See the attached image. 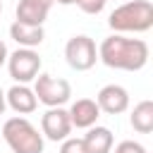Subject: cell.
Segmentation results:
<instances>
[{
	"label": "cell",
	"mask_w": 153,
	"mask_h": 153,
	"mask_svg": "<svg viewBox=\"0 0 153 153\" xmlns=\"http://www.w3.org/2000/svg\"><path fill=\"white\" fill-rule=\"evenodd\" d=\"M98 60L110 69L139 72L148 62V43L141 38H127L122 33H112L103 38L98 45Z\"/></svg>",
	"instance_id": "1"
},
{
	"label": "cell",
	"mask_w": 153,
	"mask_h": 153,
	"mask_svg": "<svg viewBox=\"0 0 153 153\" xmlns=\"http://www.w3.org/2000/svg\"><path fill=\"white\" fill-rule=\"evenodd\" d=\"M108 24L115 33H143L153 26V5L148 0H129L110 12Z\"/></svg>",
	"instance_id": "2"
},
{
	"label": "cell",
	"mask_w": 153,
	"mask_h": 153,
	"mask_svg": "<svg viewBox=\"0 0 153 153\" xmlns=\"http://www.w3.org/2000/svg\"><path fill=\"white\" fill-rule=\"evenodd\" d=\"M2 139L12 153H43V134L26 117H10L2 124Z\"/></svg>",
	"instance_id": "3"
},
{
	"label": "cell",
	"mask_w": 153,
	"mask_h": 153,
	"mask_svg": "<svg viewBox=\"0 0 153 153\" xmlns=\"http://www.w3.org/2000/svg\"><path fill=\"white\" fill-rule=\"evenodd\" d=\"M33 93L38 98V103L48 105V108H60L69 100L72 96V86L67 79L62 76H53V74H38L33 79Z\"/></svg>",
	"instance_id": "4"
},
{
	"label": "cell",
	"mask_w": 153,
	"mask_h": 153,
	"mask_svg": "<svg viewBox=\"0 0 153 153\" xmlns=\"http://www.w3.org/2000/svg\"><path fill=\"white\" fill-rule=\"evenodd\" d=\"M7 72L17 84H29L41 74V55L33 48H17L7 55Z\"/></svg>",
	"instance_id": "5"
},
{
	"label": "cell",
	"mask_w": 153,
	"mask_h": 153,
	"mask_svg": "<svg viewBox=\"0 0 153 153\" xmlns=\"http://www.w3.org/2000/svg\"><path fill=\"white\" fill-rule=\"evenodd\" d=\"M65 60H67V65H69L72 69H76V72L91 69V67L96 65V60H98V48H96L93 38L86 36V33L72 36V38L67 41V45H65Z\"/></svg>",
	"instance_id": "6"
},
{
	"label": "cell",
	"mask_w": 153,
	"mask_h": 153,
	"mask_svg": "<svg viewBox=\"0 0 153 153\" xmlns=\"http://www.w3.org/2000/svg\"><path fill=\"white\" fill-rule=\"evenodd\" d=\"M72 131V120L69 112L60 105V108H48L41 117V134L48 141H65Z\"/></svg>",
	"instance_id": "7"
},
{
	"label": "cell",
	"mask_w": 153,
	"mask_h": 153,
	"mask_svg": "<svg viewBox=\"0 0 153 153\" xmlns=\"http://www.w3.org/2000/svg\"><path fill=\"white\" fill-rule=\"evenodd\" d=\"M96 103H98L100 112H105V115H122L129 108V91L120 84H108L98 91Z\"/></svg>",
	"instance_id": "8"
},
{
	"label": "cell",
	"mask_w": 153,
	"mask_h": 153,
	"mask_svg": "<svg viewBox=\"0 0 153 153\" xmlns=\"http://www.w3.org/2000/svg\"><path fill=\"white\" fill-rule=\"evenodd\" d=\"M5 100H7V108H12L17 115H31L38 108V98L33 88H29L26 84H14L5 93Z\"/></svg>",
	"instance_id": "9"
},
{
	"label": "cell",
	"mask_w": 153,
	"mask_h": 153,
	"mask_svg": "<svg viewBox=\"0 0 153 153\" xmlns=\"http://www.w3.org/2000/svg\"><path fill=\"white\" fill-rule=\"evenodd\" d=\"M67 112H69L72 127H76V129H88L100 117V108H98V103L93 98H79V100H74Z\"/></svg>",
	"instance_id": "10"
},
{
	"label": "cell",
	"mask_w": 153,
	"mask_h": 153,
	"mask_svg": "<svg viewBox=\"0 0 153 153\" xmlns=\"http://www.w3.org/2000/svg\"><path fill=\"white\" fill-rule=\"evenodd\" d=\"M50 0H19L17 2V19L22 24H31V26H43V22L48 19L50 12Z\"/></svg>",
	"instance_id": "11"
},
{
	"label": "cell",
	"mask_w": 153,
	"mask_h": 153,
	"mask_svg": "<svg viewBox=\"0 0 153 153\" xmlns=\"http://www.w3.org/2000/svg\"><path fill=\"white\" fill-rule=\"evenodd\" d=\"M81 141H84L86 153H110L112 146H115L112 131H110L108 127H98V124L88 127L86 134L81 136Z\"/></svg>",
	"instance_id": "12"
},
{
	"label": "cell",
	"mask_w": 153,
	"mask_h": 153,
	"mask_svg": "<svg viewBox=\"0 0 153 153\" xmlns=\"http://www.w3.org/2000/svg\"><path fill=\"white\" fill-rule=\"evenodd\" d=\"M10 38H12L19 48H36V45L43 43L45 31H43V26H31V24L12 22V26H10Z\"/></svg>",
	"instance_id": "13"
},
{
	"label": "cell",
	"mask_w": 153,
	"mask_h": 153,
	"mask_svg": "<svg viewBox=\"0 0 153 153\" xmlns=\"http://www.w3.org/2000/svg\"><path fill=\"white\" fill-rule=\"evenodd\" d=\"M134 131L139 134H151L153 131V100H141L134 105L131 117H129Z\"/></svg>",
	"instance_id": "14"
},
{
	"label": "cell",
	"mask_w": 153,
	"mask_h": 153,
	"mask_svg": "<svg viewBox=\"0 0 153 153\" xmlns=\"http://www.w3.org/2000/svg\"><path fill=\"white\" fill-rule=\"evenodd\" d=\"M105 2L108 0H74V5L86 14H100L105 10Z\"/></svg>",
	"instance_id": "15"
},
{
	"label": "cell",
	"mask_w": 153,
	"mask_h": 153,
	"mask_svg": "<svg viewBox=\"0 0 153 153\" xmlns=\"http://www.w3.org/2000/svg\"><path fill=\"white\" fill-rule=\"evenodd\" d=\"M60 153H86L84 148V141L81 139H74V136H67L60 146Z\"/></svg>",
	"instance_id": "16"
},
{
	"label": "cell",
	"mask_w": 153,
	"mask_h": 153,
	"mask_svg": "<svg viewBox=\"0 0 153 153\" xmlns=\"http://www.w3.org/2000/svg\"><path fill=\"white\" fill-rule=\"evenodd\" d=\"M115 153H148L139 141H120L115 146Z\"/></svg>",
	"instance_id": "17"
},
{
	"label": "cell",
	"mask_w": 153,
	"mask_h": 153,
	"mask_svg": "<svg viewBox=\"0 0 153 153\" xmlns=\"http://www.w3.org/2000/svg\"><path fill=\"white\" fill-rule=\"evenodd\" d=\"M7 55H10V50H7V45H5V41L0 38V67L7 62Z\"/></svg>",
	"instance_id": "18"
},
{
	"label": "cell",
	"mask_w": 153,
	"mask_h": 153,
	"mask_svg": "<svg viewBox=\"0 0 153 153\" xmlns=\"http://www.w3.org/2000/svg\"><path fill=\"white\" fill-rule=\"evenodd\" d=\"M5 110H7V100H5V91L0 88V115H2Z\"/></svg>",
	"instance_id": "19"
},
{
	"label": "cell",
	"mask_w": 153,
	"mask_h": 153,
	"mask_svg": "<svg viewBox=\"0 0 153 153\" xmlns=\"http://www.w3.org/2000/svg\"><path fill=\"white\" fill-rule=\"evenodd\" d=\"M53 2H60V5H74V0H53Z\"/></svg>",
	"instance_id": "20"
},
{
	"label": "cell",
	"mask_w": 153,
	"mask_h": 153,
	"mask_svg": "<svg viewBox=\"0 0 153 153\" xmlns=\"http://www.w3.org/2000/svg\"><path fill=\"white\" fill-rule=\"evenodd\" d=\"M0 12H2V2H0Z\"/></svg>",
	"instance_id": "21"
},
{
	"label": "cell",
	"mask_w": 153,
	"mask_h": 153,
	"mask_svg": "<svg viewBox=\"0 0 153 153\" xmlns=\"http://www.w3.org/2000/svg\"><path fill=\"white\" fill-rule=\"evenodd\" d=\"M50 2H53V0H50Z\"/></svg>",
	"instance_id": "22"
}]
</instances>
